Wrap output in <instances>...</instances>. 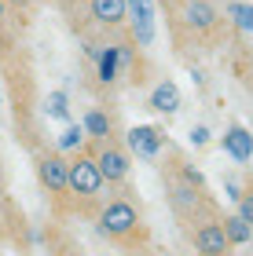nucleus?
I'll use <instances>...</instances> for the list:
<instances>
[{"label":"nucleus","mask_w":253,"mask_h":256,"mask_svg":"<svg viewBox=\"0 0 253 256\" xmlns=\"http://www.w3.org/2000/svg\"><path fill=\"white\" fill-rule=\"evenodd\" d=\"M103 187V172H99V161H92V158H77L74 165H70V190L74 194H99Z\"/></svg>","instance_id":"f257e3e1"},{"label":"nucleus","mask_w":253,"mask_h":256,"mask_svg":"<svg viewBox=\"0 0 253 256\" xmlns=\"http://www.w3.org/2000/svg\"><path fill=\"white\" fill-rule=\"evenodd\" d=\"M129 15H132V30L140 44L154 40V0H129Z\"/></svg>","instance_id":"f03ea898"},{"label":"nucleus","mask_w":253,"mask_h":256,"mask_svg":"<svg viewBox=\"0 0 253 256\" xmlns=\"http://www.w3.org/2000/svg\"><path fill=\"white\" fill-rule=\"evenodd\" d=\"M136 227V208L129 202H114L107 205V212H103V230H110V234H125V230Z\"/></svg>","instance_id":"7ed1b4c3"},{"label":"nucleus","mask_w":253,"mask_h":256,"mask_svg":"<svg viewBox=\"0 0 253 256\" xmlns=\"http://www.w3.org/2000/svg\"><path fill=\"white\" fill-rule=\"evenodd\" d=\"M41 183L48 190H66L70 187V165L63 158H41Z\"/></svg>","instance_id":"20e7f679"},{"label":"nucleus","mask_w":253,"mask_h":256,"mask_svg":"<svg viewBox=\"0 0 253 256\" xmlns=\"http://www.w3.org/2000/svg\"><path fill=\"white\" fill-rule=\"evenodd\" d=\"M129 146H132L140 158H154L158 150H162V132L151 128V124H136L132 132H129Z\"/></svg>","instance_id":"39448f33"},{"label":"nucleus","mask_w":253,"mask_h":256,"mask_svg":"<svg viewBox=\"0 0 253 256\" xmlns=\"http://www.w3.org/2000/svg\"><path fill=\"white\" fill-rule=\"evenodd\" d=\"M194 246H198V252H205V256H220L227 249V230L209 224V227H202L198 234H194Z\"/></svg>","instance_id":"423d86ee"},{"label":"nucleus","mask_w":253,"mask_h":256,"mask_svg":"<svg viewBox=\"0 0 253 256\" xmlns=\"http://www.w3.org/2000/svg\"><path fill=\"white\" fill-rule=\"evenodd\" d=\"M151 110H158V114H176L180 110V88L172 80H162L151 92Z\"/></svg>","instance_id":"0eeeda50"},{"label":"nucleus","mask_w":253,"mask_h":256,"mask_svg":"<svg viewBox=\"0 0 253 256\" xmlns=\"http://www.w3.org/2000/svg\"><path fill=\"white\" fill-rule=\"evenodd\" d=\"M224 150H227V154H231L235 161H249L253 158V136L246 132V128H231V132H227L224 136Z\"/></svg>","instance_id":"6e6552de"},{"label":"nucleus","mask_w":253,"mask_h":256,"mask_svg":"<svg viewBox=\"0 0 253 256\" xmlns=\"http://www.w3.org/2000/svg\"><path fill=\"white\" fill-rule=\"evenodd\" d=\"M99 172H103V180H125V172H129V158L121 154V150H103L99 154Z\"/></svg>","instance_id":"1a4fd4ad"},{"label":"nucleus","mask_w":253,"mask_h":256,"mask_svg":"<svg viewBox=\"0 0 253 256\" xmlns=\"http://www.w3.org/2000/svg\"><path fill=\"white\" fill-rule=\"evenodd\" d=\"M92 15L99 22H121L129 15V0H92Z\"/></svg>","instance_id":"9d476101"},{"label":"nucleus","mask_w":253,"mask_h":256,"mask_svg":"<svg viewBox=\"0 0 253 256\" xmlns=\"http://www.w3.org/2000/svg\"><path fill=\"white\" fill-rule=\"evenodd\" d=\"M129 59L125 55V48H107V52H99V80L103 84H110L114 77H118V66Z\"/></svg>","instance_id":"9b49d317"},{"label":"nucleus","mask_w":253,"mask_h":256,"mask_svg":"<svg viewBox=\"0 0 253 256\" xmlns=\"http://www.w3.org/2000/svg\"><path fill=\"white\" fill-rule=\"evenodd\" d=\"M213 8L205 4V0H191V8H187V22L191 26H198V30H205V26H213Z\"/></svg>","instance_id":"f8f14e48"},{"label":"nucleus","mask_w":253,"mask_h":256,"mask_svg":"<svg viewBox=\"0 0 253 256\" xmlns=\"http://www.w3.org/2000/svg\"><path fill=\"white\" fill-rule=\"evenodd\" d=\"M224 230H227V242H238V246H242V242H249V224L242 216H231V220H224Z\"/></svg>","instance_id":"ddd939ff"},{"label":"nucleus","mask_w":253,"mask_h":256,"mask_svg":"<svg viewBox=\"0 0 253 256\" xmlns=\"http://www.w3.org/2000/svg\"><path fill=\"white\" fill-rule=\"evenodd\" d=\"M85 132L88 136H110V118L103 110H92L88 118H85Z\"/></svg>","instance_id":"4468645a"},{"label":"nucleus","mask_w":253,"mask_h":256,"mask_svg":"<svg viewBox=\"0 0 253 256\" xmlns=\"http://www.w3.org/2000/svg\"><path fill=\"white\" fill-rule=\"evenodd\" d=\"M227 15L235 18V26H238V30L253 33V4H231V8H227Z\"/></svg>","instance_id":"2eb2a0df"},{"label":"nucleus","mask_w":253,"mask_h":256,"mask_svg":"<svg viewBox=\"0 0 253 256\" xmlns=\"http://www.w3.org/2000/svg\"><path fill=\"white\" fill-rule=\"evenodd\" d=\"M44 110H48V118L66 121V114H70V106H66V96H63V92H52V96H48V106H44Z\"/></svg>","instance_id":"dca6fc26"},{"label":"nucleus","mask_w":253,"mask_h":256,"mask_svg":"<svg viewBox=\"0 0 253 256\" xmlns=\"http://www.w3.org/2000/svg\"><path fill=\"white\" fill-rule=\"evenodd\" d=\"M81 139H85V124H70L66 132L59 136V150H74V146H81Z\"/></svg>","instance_id":"f3484780"},{"label":"nucleus","mask_w":253,"mask_h":256,"mask_svg":"<svg viewBox=\"0 0 253 256\" xmlns=\"http://www.w3.org/2000/svg\"><path fill=\"white\" fill-rule=\"evenodd\" d=\"M238 216H242L246 224H253V190L238 198Z\"/></svg>","instance_id":"a211bd4d"},{"label":"nucleus","mask_w":253,"mask_h":256,"mask_svg":"<svg viewBox=\"0 0 253 256\" xmlns=\"http://www.w3.org/2000/svg\"><path fill=\"white\" fill-rule=\"evenodd\" d=\"M191 139H194V143H205V139H209V132H205V128H194Z\"/></svg>","instance_id":"6ab92c4d"},{"label":"nucleus","mask_w":253,"mask_h":256,"mask_svg":"<svg viewBox=\"0 0 253 256\" xmlns=\"http://www.w3.org/2000/svg\"><path fill=\"white\" fill-rule=\"evenodd\" d=\"M15 4H30V0H15Z\"/></svg>","instance_id":"aec40b11"},{"label":"nucleus","mask_w":253,"mask_h":256,"mask_svg":"<svg viewBox=\"0 0 253 256\" xmlns=\"http://www.w3.org/2000/svg\"><path fill=\"white\" fill-rule=\"evenodd\" d=\"M0 15H4V4H0Z\"/></svg>","instance_id":"412c9836"}]
</instances>
